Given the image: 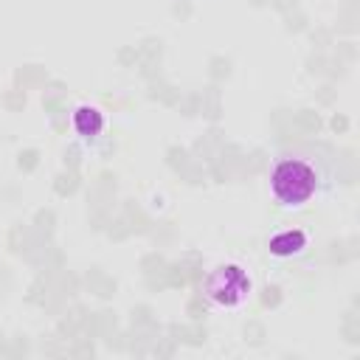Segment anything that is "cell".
Returning <instances> with one entry per match:
<instances>
[{"mask_svg": "<svg viewBox=\"0 0 360 360\" xmlns=\"http://www.w3.org/2000/svg\"><path fill=\"white\" fill-rule=\"evenodd\" d=\"M270 186H273V194L281 205H301L315 194L318 174L307 160L284 158V160L276 163Z\"/></svg>", "mask_w": 360, "mask_h": 360, "instance_id": "6da1fadb", "label": "cell"}, {"mask_svg": "<svg viewBox=\"0 0 360 360\" xmlns=\"http://www.w3.org/2000/svg\"><path fill=\"white\" fill-rule=\"evenodd\" d=\"M205 292H208L217 304H222V307H236V304H242V301L248 298V292H250V278L245 276L242 267H236V264H222V267H217V270L205 278Z\"/></svg>", "mask_w": 360, "mask_h": 360, "instance_id": "7a4b0ae2", "label": "cell"}, {"mask_svg": "<svg viewBox=\"0 0 360 360\" xmlns=\"http://www.w3.org/2000/svg\"><path fill=\"white\" fill-rule=\"evenodd\" d=\"M304 245H307L304 231H284V233H276L270 239V253H276V256H292Z\"/></svg>", "mask_w": 360, "mask_h": 360, "instance_id": "3957f363", "label": "cell"}, {"mask_svg": "<svg viewBox=\"0 0 360 360\" xmlns=\"http://www.w3.org/2000/svg\"><path fill=\"white\" fill-rule=\"evenodd\" d=\"M73 127L79 129V135H98L101 132V127H104V118H101V112L96 110V107H79L76 112H73Z\"/></svg>", "mask_w": 360, "mask_h": 360, "instance_id": "277c9868", "label": "cell"}]
</instances>
